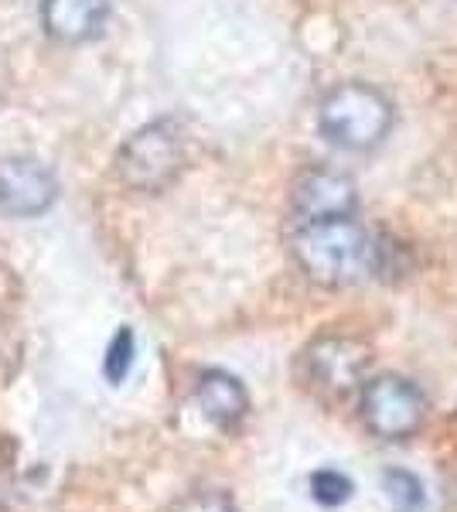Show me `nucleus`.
I'll use <instances>...</instances> for the list:
<instances>
[{
    "label": "nucleus",
    "mask_w": 457,
    "mask_h": 512,
    "mask_svg": "<svg viewBox=\"0 0 457 512\" xmlns=\"http://www.w3.org/2000/svg\"><path fill=\"white\" fill-rule=\"evenodd\" d=\"M290 253L304 274L324 287L362 284L386 263V246L352 216L297 222L290 233Z\"/></svg>",
    "instance_id": "f257e3e1"
},
{
    "label": "nucleus",
    "mask_w": 457,
    "mask_h": 512,
    "mask_svg": "<svg viewBox=\"0 0 457 512\" xmlns=\"http://www.w3.org/2000/svg\"><path fill=\"white\" fill-rule=\"evenodd\" d=\"M321 134L342 151H372L393 130V103L365 82H345L321 99Z\"/></svg>",
    "instance_id": "f03ea898"
},
{
    "label": "nucleus",
    "mask_w": 457,
    "mask_h": 512,
    "mask_svg": "<svg viewBox=\"0 0 457 512\" xmlns=\"http://www.w3.org/2000/svg\"><path fill=\"white\" fill-rule=\"evenodd\" d=\"M185 168V134L174 120H154L123 140L116 178L134 192H164Z\"/></svg>",
    "instance_id": "7ed1b4c3"
},
{
    "label": "nucleus",
    "mask_w": 457,
    "mask_h": 512,
    "mask_svg": "<svg viewBox=\"0 0 457 512\" xmlns=\"http://www.w3.org/2000/svg\"><path fill=\"white\" fill-rule=\"evenodd\" d=\"M369 349L348 335H321L301 355V379L324 400H342L362 383Z\"/></svg>",
    "instance_id": "20e7f679"
},
{
    "label": "nucleus",
    "mask_w": 457,
    "mask_h": 512,
    "mask_svg": "<svg viewBox=\"0 0 457 512\" xmlns=\"http://www.w3.org/2000/svg\"><path fill=\"white\" fill-rule=\"evenodd\" d=\"M427 414V400L410 379L403 376H376L362 390V424L382 441H403L417 434Z\"/></svg>",
    "instance_id": "39448f33"
},
{
    "label": "nucleus",
    "mask_w": 457,
    "mask_h": 512,
    "mask_svg": "<svg viewBox=\"0 0 457 512\" xmlns=\"http://www.w3.org/2000/svg\"><path fill=\"white\" fill-rule=\"evenodd\" d=\"M290 205H294L297 222L314 219H348L359 209V188L355 181L331 168H311L290 188Z\"/></svg>",
    "instance_id": "423d86ee"
},
{
    "label": "nucleus",
    "mask_w": 457,
    "mask_h": 512,
    "mask_svg": "<svg viewBox=\"0 0 457 512\" xmlns=\"http://www.w3.org/2000/svg\"><path fill=\"white\" fill-rule=\"evenodd\" d=\"M58 181L35 158H4L0 161V212L14 219L45 216L55 205Z\"/></svg>",
    "instance_id": "0eeeda50"
},
{
    "label": "nucleus",
    "mask_w": 457,
    "mask_h": 512,
    "mask_svg": "<svg viewBox=\"0 0 457 512\" xmlns=\"http://www.w3.org/2000/svg\"><path fill=\"white\" fill-rule=\"evenodd\" d=\"M41 24L62 45H86L110 24V0H41Z\"/></svg>",
    "instance_id": "6e6552de"
},
{
    "label": "nucleus",
    "mask_w": 457,
    "mask_h": 512,
    "mask_svg": "<svg viewBox=\"0 0 457 512\" xmlns=\"http://www.w3.org/2000/svg\"><path fill=\"white\" fill-rule=\"evenodd\" d=\"M195 400L202 407V414L219 427L239 424L249 410V396L243 390V383L236 376L222 373V369H209V373L198 376Z\"/></svg>",
    "instance_id": "1a4fd4ad"
},
{
    "label": "nucleus",
    "mask_w": 457,
    "mask_h": 512,
    "mask_svg": "<svg viewBox=\"0 0 457 512\" xmlns=\"http://www.w3.org/2000/svg\"><path fill=\"white\" fill-rule=\"evenodd\" d=\"M382 492L393 512H417L423 506V489L410 472H386L382 475Z\"/></svg>",
    "instance_id": "9d476101"
},
{
    "label": "nucleus",
    "mask_w": 457,
    "mask_h": 512,
    "mask_svg": "<svg viewBox=\"0 0 457 512\" xmlns=\"http://www.w3.org/2000/svg\"><path fill=\"white\" fill-rule=\"evenodd\" d=\"M134 355H137V342H134V332L130 328H120L113 335L110 349H106V362H103V373L110 383H123L134 366Z\"/></svg>",
    "instance_id": "9b49d317"
},
{
    "label": "nucleus",
    "mask_w": 457,
    "mask_h": 512,
    "mask_svg": "<svg viewBox=\"0 0 457 512\" xmlns=\"http://www.w3.org/2000/svg\"><path fill=\"white\" fill-rule=\"evenodd\" d=\"M311 495L321 506H342V502L352 499V482H348L342 472L324 468V472H314L311 478Z\"/></svg>",
    "instance_id": "f8f14e48"
},
{
    "label": "nucleus",
    "mask_w": 457,
    "mask_h": 512,
    "mask_svg": "<svg viewBox=\"0 0 457 512\" xmlns=\"http://www.w3.org/2000/svg\"><path fill=\"white\" fill-rule=\"evenodd\" d=\"M174 512H236V506H232L226 492H195L188 499H181Z\"/></svg>",
    "instance_id": "ddd939ff"
}]
</instances>
